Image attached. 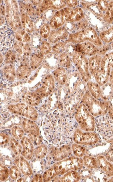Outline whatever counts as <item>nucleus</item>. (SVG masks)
Wrapping results in <instances>:
<instances>
[{"instance_id":"1","label":"nucleus","mask_w":113,"mask_h":182,"mask_svg":"<svg viewBox=\"0 0 113 182\" xmlns=\"http://www.w3.org/2000/svg\"><path fill=\"white\" fill-rule=\"evenodd\" d=\"M83 35L84 42L88 41L98 47L103 46V42L98 37L96 30L92 27L84 30L82 32Z\"/></svg>"},{"instance_id":"2","label":"nucleus","mask_w":113,"mask_h":182,"mask_svg":"<svg viewBox=\"0 0 113 182\" xmlns=\"http://www.w3.org/2000/svg\"><path fill=\"white\" fill-rule=\"evenodd\" d=\"M76 51L81 52L84 55H92L98 52V48L90 41H86L78 46H76Z\"/></svg>"},{"instance_id":"3","label":"nucleus","mask_w":113,"mask_h":182,"mask_svg":"<svg viewBox=\"0 0 113 182\" xmlns=\"http://www.w3.org/2000/svg\"><path fill=\"white\" fill-rule=\"evenodd\" d=\"M102 58L100 55H96L89 59V67L91 74L95 75L100 69Z\"/></svg>"},{"instance_id":"4","label":"nucleus","mask_w":113,"mask_h":182,"mask_svg":"<svg viewBox=\"0 0 113 182\" xmlns=\"http://www.w3.org/2000/svg\"><path fill=\"white\" fill-rule=\"evenodd\" d=\"M100 69L110 72L113 69V52L106 55L101 60Z\"/></svg>"},{"instance_id":"5","label":"nucleus","mask_w":113,"mask_h":182,"mask_svg":"<svg viewBox=\"0 0 113 182\" xmlns=\"http://www.w3.org/2000/svg\"><path fill=\"white\" fill-rule=\"evenodd\" d=\"M110 75V72L100 69L95 75L96 81L101 86H102L108 81Z\"/></svg>"},{"instance_id":"6","label":"nucleus","mask_w":113,"mask_h":182,"mask_svg":"<svg viewBox=\"0 0 113 182\" xmlns=\"http://www.w3.org/2000/svg\"><path fill=\"white\" fill-rule=\"evenodd\" d=\"M100 37L101 41L109 43L113 41V25L109 29L100 33Z\"/></svg>"},{"instance_id":"7","label":"nucleus","mask_w":113,"mask_h":182,"mask_svg":"<svg viewBox=\"0 0 113 182\" xmlns=\"http://www.w3.org/2000/svg\"><path fill=\"white\" fill-rule=\"evenodd\" d=\"M90 86L91 87L90 88L91 91L93 96L96 98H98L101 94L100 87L97 84H91Z\"/></svg>"},{"instance_id":"8","label":"nucleus","mask_w":113,"mask_h":182,"mask_svg":"<svg viewBox=\"0 0 113 182\" xmlns=\"http://www.w3.org/2000/svg\"><path fill=\"white\" fill-rule=\"evenodd\" d=\"M109 44H106L104 46H103L98 48L97 53L99 54V55H104L109 50Z\"/></svg>"},{"instance_id":"9","label":"nucleus","mask_w":113,"mask_h":182,"mask_svg":"<svg viewBox=\"0 0 113 182\" xmlns=\"http://www.w3.org/2000/svg\"><path fill=\"white\" fill-rule=\"evenodd\" d=\"M88 23L87 20H83L79 23V27L81 29L83 30L85 28H86L87 27H88Z\"/></svg>"},{"instance_id":"10","label":"nucleus","mask_w":113,"mask_h":182,"mask_svg":"<svg viewBox=\"0 0 113 182\" xmlns=\"http://www.w3.org/2000/svg\"><path fill=\"white\" fill-rule=\"evenodd\" d=\"M110 81L113 84V70L111 72L109 77Z\"/></svg>"},{"instance_id":"11","label":"nucleus","mask_w":113,"mask_h":182,"mask_svg":"<svg viewBox=\"0 0 113 182\" xmlns=\"http://www.w3.org/2000/svg\"><path fill=\"white\" fill-rule=\"evenodd\" d=\"M111 46L113 50V41H112V42Z\"/></svg>"},{"instance_id":"12","label":"nucleus","mask_w":113,"mask_h":182,"mask_svg":"<svg viewBox=\"0 0 113 182\" xmlns=\"http://www.w3.org/2000/svg\"><path fill=\"white\" fill-rule=\"evenodd\" d=\"M7 60H8V59H5V60H6V61H7Z\"/></svg>"},{"instance_id":"13","label":"nucleus","mask_w":113,"mask_h":182,"mask_svg":"<svg viewBox=\"0 0 113 182\" xmlns=\"http://www.w3.org/2000/svg\"><path fill=\"white\" fill-rule=\"evenodd\" d=\"M42 77H44V76L43 75V76H42Z\"/></svg>"},{"instance_id":"14","label":"nucleus","mask_w":113,"mask_h":182,"mask_svg":"<svg viewBox=\"0 0 113 182\" xmlns=\"http://www.w3.org/2000/svg\"><path fill=\"white\" fill-rule=\"evenodd\" d=\"M31 80H32V78H31L30 79Z\"/></svg>"},{"instance_id":"15","label":"nucleus","mask_w":113,"mask_h":182,"mask_svg":"<svg viewBox=\"0 0 113 182\" xmlns=\"http://www.w3.org/2000/svg\"><path fill=\"white\" fill-rule=\"evenodd\" d=\"M90 145H91V143H90Z\"/></svg>"},{"instance_id":"16","label":"nucleus","mask_w":113,"mask_h":182,"mask_svg":"<svg viewBox=\"0 0 113 182\" xmlns=\"http://www.w3.org/2000/svg\"><path fill=\"white\" fill-rule=\"evenodd\" d=\"M45 62H46V61L45 60Z\"/></svg>"},{"instance_id":"17","label":"nucleus","mask_w":113,"mask_h":182,"mask_svg":"<svg viewBox=\"0 0 113 182\" xmlns=\"http://www.w3.org/2000/svg\"><path fill=\"white\" fill-rule=\"evenodd\" d=\"M24 82V83H25L26 82V81H25Z\"/></svg>"},{"instance_id":"18","label":"nucleus","mask_w":113,"mask_h":182,"mask_svg":"<svg viewBox=\"0 0 113 182\" xmlns=\"http://www.w3.org/2000/svg\"><path fill=\"white\" fill-rule=\"evenodd\" d=\"M30 46H32V44H31V45H30Z\"/></svg>"},{"instance_id":"19","label":"nucleus","mask_w":113,"mask_h":182,"mask_svg":"<svg viewBox=\"0 0 113 182\" xmlns=\"http://www.w3.org/2000/svg\"><path fill=\"white\" fill-rule=\"evenodd\" d=\"M95 137H97V136H95Z\"/></svg>"},{"instance_id":"20","label":"nucleus","mask_w":113,"mask_h":182,"mask_svg":"<svg viewBox=\"0 0 113 182\" xmlns=\"http://www.w3.org/2000/svg\"><path fill=\"white\" fill-rule=\"evenodd\" d=\"M37 95H39V94H37Z\"/></svg>"},{"instance_id":"21","label":"nucleus","mask_w":113,"mask_h":182,"mask_svg":"<svg viewBox=\"0 0 113 182\" xmlns=\"http://www.w3.org/2000/svg\"><path fill=\"white\" fill-rule=\"evenodd\" d=\"M43 95H44V96H45V94H43Z\"/></svg>"},{"instance_id":"22","label":"nucleus","mask_w":113,"mask_h":182,"mask_svg":"<svg viewBox=\"0 0 113 182\" xmlns=\"http://www.w3.org/2000/svg\"><path fill=\"white\" fill-rule=\"evenodd\" d=\"M13 101H15V100H13Z\"/></svg>"},{"instance_id":"23","label":"nucleus","mask_w":113,"mask_h":182,"mask_svg":"<svg viewBox=\"0 0 113 182\" xmlns=\"http://www.w3.org/2000/svg\"><path fill=\"white\" fill-rule=\"evenodd\" d=\"M24 97V96H23V98Z\"/></svg>"},{"instance_id":"24","label":"nucleus","mask_w":113,"mask_h":182,"mask_svg":"<svg viewBox=\"0 0 113 182\" xmlns=\"http://www.w3.org/2000/svg\"><path fill=\"white\" fill-rule=\"evenodd\" d=\"M83 148H81V149H83Z\"/></svg>"},{"instance_id":"25","label":"nucleus","mask_w":113,"mask_h":182,"mask_svg":"<svg viewBox=\"0 0 113 182\" xmlns=\"http://www.w3.org/2000/svg\"><path fill=\"white\" fill-rule=\"evenodd\" d=\"M41 95L42 96V94H41Z\"/></svg>"},{"instance_id":"26","label":"nucleus","mask_w":113,"mask_h":182,"mask_svg":"<svg viewBox=\"0 0 113 182\" xmlns=\"http://www.w3.org/2000/svg\"><path fill=\"white\" fill-rule=\"evenodd\" d=\"M55 169H56V168L55 167Z\"/></svg>"},{"instance_id":"27","label":"nucleus","mask_w":113,"mask_h":182,"mask_svg":"<svg viewBox=\"0 0 113 182\" xmlns=\"http://www.w3.org/2000/svg\"><path fill=\"white\" fill-rule=\"evenodd\" d=\"M38 98H40H40H40V97H38Z\"/></svg>"},{"instance_id":"28","label":"nucleus","mask_w":113,"mask_h":182,"mask_svg":"<svg viewBox=\"0 0 113 182\" xmlns=\"http://www.w3.org/2000/svg\"><path fill=\"white\" fill-rule=\"evenodd\" d=\"M88 135H89V133H88Z\"/></svg>"},{"instance_id":"29","label":"nucleus","mask_w":113,"mask_h":182,"mask_svg":"<svg viewBox=\"0 0 113 182\" xmlns=\"http://www.w3.org/2000/svg\"><path fill=\"white\" fill-rule=\"evenodd\" d=\"M35 35V34H33V35Z\"/></svg>"}]
</instances>
